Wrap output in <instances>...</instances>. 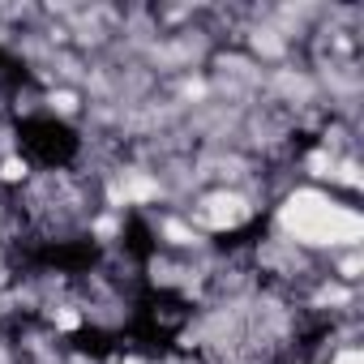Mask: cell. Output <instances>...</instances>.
<instances>
[{
	"label": "cell",
	"mask_w": 364,
	"mask_h": 364,
	"mask_svg": "<svg viewBox=\"0 0 364 364\" xmlns=\"http://www.w3.org/2000/svg\"><path fill=\"white\" fill-rule=\"evenodd\" d=\"M279 219H283L287 236H296L304 245H355L360 232H364V223L351 206H338V202H330L326 193H313V189L291 193Z\"/></svg>",
	"instance_id": "cell-1"
},
{
	"label": "cell",
	"mask_w": 364,
	"mask_h": 364,
	"mask_svg": "<svg viewBox=\"0 0 364 364\" xmlns=\"http://www.w3.org/2000/svg\"><path fill=\"white\" fill-rule=\"evenodd\" d=\"M202 219H206L210 228H236V223L249 219V206H245L236 193H219V198H210V202L202 206Z\"/></svg>",
	"instance_id": "cell-2"
},
{
	"label": "cell",
	"mask_w": 364,
	"mask_h": 364,
	"mask_svg": "<svg viewBox=\"0 0 364 364\" xmlns=\"http://www.w3.org/2000/svg\"><path fill=\"white\" fill-rule=\"evenodd\" d=\"M334 364H364V355H360L355 347H347V351H338V355H334Z\"/></svg>",
	"instance_id": "cell-3"
}]
</instances>
